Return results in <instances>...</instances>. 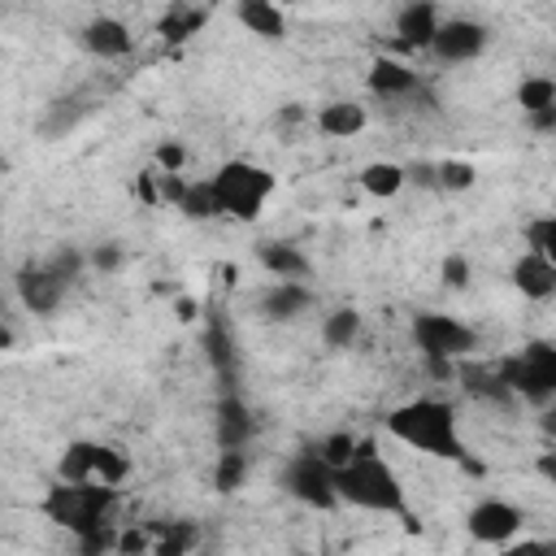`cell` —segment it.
Returning <instances> with one entry per match:
<instances>
[{
    "label": "cell",
    "mask_w": 556,
    "mask_h": 556,
    "mask_svg": "<svg viewBox=\"0 0 556 556\" xmlns=\"http://www.w3.org/2000/svg\"><path fill=\"white\" fill-rule=\"evenodd\" d=\"M530 126H534L539 135H547V130L556 126V109H547V113H534V117H530Z\"/></svg>",
    "instance_id": "obj_37"
},
{
    "label": "cell",
    "mask_w": 556,
    "mask_h": 556,
    "mask_svg": "<svg viewBox=\"0 0 556 556\" xmlns=\"http://www.w3.org/2000/svg\"><path fill=\"white\" fill-rule=\"evenodd\" d=\"M282 491H287L291 500L308 504V508H321V513L339 504V495H334V469H330L313 447L295 452V456L282 465Z\"/></svg>",
    "instance_id": "obj_8"
},
{
    "label": "cell",
    "mask_w": 556,
    "mask_h": 556,
    "mask_svg": "<svg viewBox=\"0 0 556 556\" xmlns=\"http://www.w3.org/2000/svg\"><path fill=\"white\" fill-rule=\"evenodd\" d=\"M83 48H87L91 56H100V61H117V56H130L135 35H130V26H126L122 17L96 13V17L83 26Z\"/></svg>",
    "instance_id": "obj_11"
},
{
    "label": "cell",
    "mask_w": 556,
    "mask_h": 556,
    "mask_svg": "<svg viewBox=\"0 0 556 556\" xmlns=\"http://www.w3.org/2000/svg\"><path fill=\"white\" fill-rule=\"evenodd\" d=\"M404 182H408V169L395 165V161H369V165L361 169V187H365L374 200H391V195H400Z\"/></svg>",
    "instance_id": "obj_19"
},
{
    "label": "cell",
    "mask_w": 556,
    "mask_h": 556,
    "mask_svg": "<svg viewBox=\"0 0 556 556\" xmlns=\"http://www.w3.org/2000/svg\"><path fill=\"white\" fill-rule=\"evenodd\" d=\"M504 387L513 391V400H530V404H552L556 395V348L552 343H526L517 356L495 361Z\"/></svg>",
    "instance_id": "obj_7"
},
{
    "label": "cell",
    "mask_w": 556,
    "mask_h": 556,
    "mask_svg": "<svg viewBox=\"0 0 556 556\" xmlns=\"http://www.w3.org/2000/svg\"><path fill=\"white\" fill-rule=\"evenodd\" d=\"M526 252H534V256H552V261H556V217H552V213L526 222Z\"/></svg>",
    "instance_id": "obj_29"
},
{
    "label": "cell",
    "mask_w": 556,
    "mask_h": 556,
    "mask_svg": "<svg viewBox=\"0 0 556 556\" xmlns=\"http://www.w3.org/2000/svg\"><path fill=\"white\" fill-rule=\"evenodd\" d=\"M486 43H491V30L482 22H473V17H443L426 52H434L443 65H465V61H478L486 52Z\"/></svg>",
    "instance_id": "obj_10"
},
{
    "label": "cell",
    "mask_w": 556,
    "mask_h": 556,
    "mask_svg": "<svg viewBox=\"0 0 556 556\" xmlns=\"http://www.w3.org/2000/svg\"><path fill=\"white\" fill-rule=\"evenodd\" d=\"M83 269H87V252H78V248H56L52 256L22 265L17 278H13L22 308L35 313V317H52L65 304V295L78 282Z\"/></svg>",
    "instance_id": "obj_5"
},
{
    "label": "cell",
    "mask_w": 556,
    "mask_h": 556,
    "mask_svg": "<svg viewBox=\"0 0 556 556\" xmlns=\"http://www.w3.org/2000/svg\"><path fill=\"white\" fill-rule=\"evenodd\" d=\"M313 122H317V130L330 135V139H352V135H361V130L369 126V113H365V104H356V100H326V104L313 113Z\"/></svg>",
    "instance_id": "obj_15"
},
{
    "label": "cell",
    "mask_w": 556,
    "mask_h": 556,
    "mask_svg": "<svg viewBox=\"0 0 556 556\" xmlns=\"http://www.w3.org/2000/svg\"><path fill=\"white\" fill-rule=\"evenodd\" d=\"M256 261H261V269L274 282H304L313 274V261L295 243H261L256 248Z\"/></svg>",
    "instance_id": "obj_14"
},
{
    "label": "cell",
    "mask_w": 556,
    "mask_h": 556,
    "mask_svg": "<svg viewBox=\"0 0 556 556\" xmlns=\"http://www.w3.org/2000/svg\"><path fill=\"white\" fill-rule=\"evenodd\" d=\"M513 287H517L526 300H552V295H556V261H552V256L521 252L517 265H513Z\"/></svg>",
    "instance_id": "obj_12"
},
{
    "label": "cell",
    "mask_w": 556,
    "mask_h": 556,
    "mask_svg": "<svg viewBox=\"0 0 556 556\" xmlns=\"http://www.w3.org/2000/svg\"><path fill=\"white\" fill-rule=\"evenodd\" d=\"M413 343L430 361L434 374H452V365L473 356L482 339L469 321H460L452 313H439V308H426V313H413Z\"/></svg>",
    "instance_id": "obj_6"
},
{
    "label": "cell",
    "mask_w": 556,
    "mask_h": 556,
    "mask_svg": "<svg viewBox=\"0 0 556 556\" xmlns=\"http://www.w3.org/2000/svg\"><path fill=\"white\" fill-rule=\"evenodd\" d=\"M208 187H213V200H217L222 217L256 222L265 213V204L274 200V191H278V174L265 169L261 161L235 156V161H222L217 174H208Z\"/></svg>",
    "instance_id": "obj_4"
},
{
    "label": "cell",
    "mask_w": 556,
    "mask_h": 556,
    "mask_svg": "<svg viewBox=\"0 0 556 556\" xmlns=\"http://www.w3.org/2000/svg\"><path fill=\"white\" fill-rule=\"evenodd\" d=\"M182 165H187V148L174 143V139H165L156 148V174H182Z\"/></svg>",
    "instance_id": "obj_34"
},
{
    "label": "cell",
    "mask_w": 556,
    "mask_h": 556,
    "mask_svg": "<svg viewBox=\"0 0 556 556\" xmlns=\"http://www.w3.org/2000/svg\"><path fill=\"white\" fill-rule=\"evenodd\" d=\"M174 208H178L182 217H191V222L222 217V213H217V200H213L208 178H187V182H182V191H178V200H174Z\"/></svg>",
    "instance_id": "obj_21"
},
{
    "label": "cell",
    "mask_w": 556,
    "mask_h": 556,
    "mask_svg": "<svg viewBox=\"0 0 556 556\" xmlns=\"http://www.w3.org/2000/svg\"><path fill=\"white\" fill-rule=\"evenodd\" d=\"M473 182H478V169L469 161H460V156L434 165V187H443V191H469Z\"/></svg>",
    "instance_id": "obj_27"
},
{
    "label": "cell",
    "mask_w": 556,
    "mask_h": 556,
    "mask_svg": "<svg viewBox=\"0 0 556 556\" xmlns=\"http://www.w3.org/2000/svg\"><path fill=\"white\" fill-rule=\"evenodd\" d=\"M439 274H443L447 287H465V282H469V261H465V256H447Z\"/></svg>",
    "instance_id": "obj_36"
},
{
    "label": "cell",
    "mask_w": 556,
    "mask_h": 556,
    "mask_svg": "<svg viewBox=\"0 0 556 556\" xmlns=\"http://www.w3.org/2000/svg\"><path fill=\"white\" fill-rule=\"evenodd\" d=\"M500 556H556V547H552L547 539H526V534H517L513 543L500 547Z\"/></svg>",
    "instance_id": "obj_35"
},
{
    "label": "cell",
    "mask_w": 556,
    "mask_h": 556,
    "mask_svg": "<svg viewBox=\"0 0 556 556\" xmlns=\"http://www.w3.org/2000/svg\"><path fill=\"white\" fill-rule=\"evenodd\" d=\"M334 495H339V504H352L361 513L408 517V491H404L395 465L382 460L369 443H356L352 460L343 469H334Z\"/></svg>",
    "instance_id": "obj_3"
},
{
    "label": "cell",
    "mask_w": 556,
    "mask_h": 556,
    "mask_svg": "<svg viewBox=\"0 0 556 556\" xmlns=\"http://www.w3.org/2000/svg\"><path fill=\"white\" fill-rule=\"evenodd\" d=\"M460 378H465V387H469L478 400L513 404V391L504 387V378H500V369H495V365H469V369H460Z\"/></svg>",
    "instance_id": "obj_25"
},
{
    "label": "cell",
    "mask_w": 556,
    "mask_h": 556,
    "mask_svg": "<svg viewBox=\"0 0 556 556\" xmlns=\"http://www.w3.org/2000/svg\"><path fill=\"white\" fill-rule=\"evenodd\" d=\"M87 265H91L96 274H117V269L126 265V248L113 243V239H109V243H96V248L87 252Z\"/></svg>",
    "instance_id": "obj_31"
},
{
    "label": "cell",
    "mask_w": 556,
    "mask_h": 556,
    "mask_svg": "<svg viewBox=\"0 0 556 556\" xmlns=\"http://www.w3.org/2000/svg\"><path fill=\"white\" fill-rule=\"evenodd\" d=\"M248 478V456L243 452H222L217 460V491H235Z\"/></svg>",
    "instance_id": "obj_32"
},
{
    "label": "cell",
    "mask_w": 556,
    "mask_h": 556,
    "mask_svg": "<svg viewBox=\"0 0 556 556\" xmlns=\"http://www.w3.org/2000/svg\"><path fill=\"white\" fill-rule=\"evenodd\" d=\"M235 17H239L252 35H261V39H282V35H287V13H282L278 4H269V0H243V4L235 9Z\"/></svg>",
    "instance_id": "obj_18"
},
{
    "label": "cell",
    "mask_w": 556,
    "mask_h": 556,
    "mask_svg": "<svg viewBox=\"0 0 556 556\" xmlns=\"http://www.w3.org/2000/svg\"><path fill=\"white\" fill-rule=\"evenodd\" d=\"M521 526H526V513H521L513 500H504V495H486V500H478V504L465 513L469 539H478V543H486V547L513 543V539L521 534Z\"/></svg>",
    "instance_id": "obj_9"
},
{
    "label": "cell",
    "mask_w": 556,
    "mask_h": 556,
    "mask_svg": "<svg viewBox=\"0 0 556 556\" xmlns=\"http://www.w3.org/2000/svg\"><path fill=\"white\" fill-rule=\"evenodd\" d=\"M152 552L148 556H191V547L200 543V530L191 521H174V526H152Z\"/></svg>",
    "instance_id": "obj_20"
},
{
    "label": "cell",
    "mask_w": 556,
    "mask_h": 556,
    "mask_svg": "<svg viewBox=\"0 0 556 556\" xmlns=\"http://www.w3.org/2000/svg\"><path fill=\"white\" fill-rule=\"evenodd\" d=\"M439 22H443V13L434 4H404L395 13V39H400V48L426 52L430 39H434V30H439Z\"/></svg>",
    "instance_id": "obj_13"
},
{
    "label": "cell",
    "mask_w": 556,
    "mask_h": 556,
    "mask_svg": "<svg viewBox=\"0 0 556 556\" xmlns=\"http://www.w3.org/2000/svg\"><path fill=\"white\" fill-rule=\"evenodd\" d=\"M174 308H178V321H191V317H195V300H187V295H182Z\"/></svg>",
    "instance_id": "obj_38"
},
{
    "label": "cell",
    "mask_w": 556,
    "mask_h": 556,
    "mask_svg": "<svg viewBox=\"0 0 556 556\" xmlns=\"http://www.w3.org/2000/svg\"><path fill=\"white\" fill-rule=\"evenodd\" d=\"M517 104H521L526 117L556 109V78L552 74H526L521 87H517Z\"/></svg>",
    "instance_id": "obj_22"
},
{
    "label": "cell",
    "mask_w": 556,
    "mask_h": 556,
    "mask_svg": "<svg viewBox=\"0 0 556 556\" xmlns=\"http://www.w3.org/2000/svg\"><path fill=\"white\" fill-rule=\"evenodd\" d=\"M204 26V9H187V4H174L165 17H161V35L165 39H187Z\"/></svg>",
    "instance_id": "obj_28"
},
{
    "label": "cell",
    "mask_w": 556,
    "mask_h": 556,
    "mask_svg": "<svg viewBox=\"0 0 556 556\" xmlns=\"http://www.w3.org/2000/svg\"><path fill=\"white\" fill-rule=\"evenodd\" d=\"M361 313L356 308H334V313H326L321 317V343L326 348H352L356 339H361Z\"/></svg>",
    "instance_id": "obj_24"
},
{
    "label": "cell",
    "mask_w": 556,
    "mask_h": 556,
    "mask_svg": "<svg viewBox=\"0 0 556 556\" xmlns=\"http://www.w3.org/2000/svg\"><path fill=\"white\" fill-rule=\"evenodd\" d=\"M313 308V291L308 282H269V291L261 295V313L269 321H295L300 313Z\"/></svg>",
    "instance_id": "obj_16"
},
{
    "label": "cell",
    "mask_w": 556,
    "mask_h": 556,
    "mask_svg": "<svg viewBox=\"0 0 556 556\" xmlns=\"http://www.w3.org/2000/svg\"><path fill=\"white\" fill-rule=\"evenodd\" d=\"M113 504H117V491L113 486H100V482H52L48 495L39 500V513L70 530L78 552L83 556H104L113 552Z\"/></svg>",
    "instance_id": "obj_1"
},
{
    "label": "cell",
    "mask_w": 556,
    "mask_h": 556,
    "mask_svg": "<svg viewBox=\"0 0 556 556\" xmlns=\"http://www.w3.org/2000/svg\"><path fill=\"white\" fill-rule=\"evenodd\" d=\"M217 439H222V452H243V443H248V408L239 400H222Z\"/></svg>",
    "instance_id": "obj_26"
},
{
    "label": "cell",
    "mask_w": 556,
    "mask_h": 556,
    "mask_svg": "<svg viewBox=\"0 0 556 556\" xmlns=\"http://www.w3.org/2000/svg\"><path fill=\"white\" fill-rule=\"evenodd\" d=\"M313 452H317L330 469H343V465L352 460V452H356V439H352L348 430H339V434H326L321 443H313Z\"/></svg>",
    "instance_id": "obj_30"
},
{
    "label": "cell",
    "mask_w": 556,
    "mask_h": 556,
    "mask_svg": "<svg viewBox=\"0 0 556 556\" xmlns=\"http://www.w3.org/2000/svg\"><path fill=\"white\" fill-rule=\"evenodd\" d=\"M387 434L413 452H426V456H443V460H460L465 456V439H460V426H456V413L447 400L439 395H417V400H404L395 404L387 417H382Z\"/></svg>",
    "instance_id": "obj_2"
},
{
    "label": "cell",
    "mask_w": 556,
    "mask_h": 556,
    "mask_svg": "<svg viewBox=\"0 0 556 556\" xmlns=\"http://www.w3.org/2000/svg\"><path fill=\"white\" fill-rule=\"evenodd\" d=\"M91 473H96V443L91 439L70 443L56 460V478L61 482H91Z\"/></svg>",
    "instance_id": "obj_23"
},
{
    "label": "cell",
    "mask_w": 556,
    "mask_h": 556,
    "mask_svg": "<svg viewBox=\"0 0 556 556\" xmlns=\"http://www.w3.org/2000/svg\"><path fill=\"white\" fill-rule=\"evenodd\" d=\"M113 552H117V556H148V552H152V534L139 530V526H130V530H122V534L113 539Z\"/></svg>",
    "instance_id": "obj_33"
},
{
    "label": "cell",
    "mask_w": 556,
    "mask_h": 556,
    "mask_svg": "<svg viewBox=\"0 0 556 556\" xmlns=\"http://www.w3.org/2000/svg\"><path fill=\"white\" fill-rule=\"evenodd\" d=\"M369 91L374 96H382V100H404V96H413L417 91V70H408L404 61H391V56H378L374 65H369Z\"/></svg>",
    "instance_id": "obj_17"
}]
</instances>
